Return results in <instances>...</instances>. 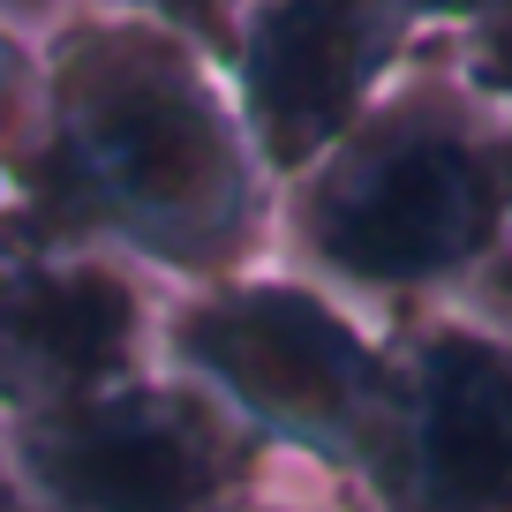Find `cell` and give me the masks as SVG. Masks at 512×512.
Listing matches in <instances>:
<instances>
[{
  "label": "cell",
  "instance_id": "obj_1",
  "mask_svg": "<svg viewBox=\"0 0 512 512\" xmlns=\"http://www.w3.org/2000/svg\"><path fill=\"white\" fill-rule=\"evenodd\" d=\"M31 53L38 106L8 241L106 249L166 294L272 264L279 189L189 8H53Z\"/></svg>",
  "mask_w": 512,
  "mask_h": 512
},
{
  "label": "cell",
  "instance_id": "obj_2",
  "mask_svg": "<svg viewBox=\"0 0 512 512\" xmlns=\"http://www.w3.org/2000/svg\"><path fill=\"white\" fill-rule=\"evenodd\" d=\"M512 234V113L422 46L347 144L279 189L272 264L332 287L377 324L467 302Z\"/></svg>",
  "mask_w": 512,
  "mask_h": 512
},
{
  "label": "cell",
  "instance_id": "obj_3",
  "mask_svg": "<svg viewBox=\"0 0 512 512\" xmlns=\"http://www.w3.org/2000/svg\"><path fill=\"white\" fill-rule=\"evenodd\" d=\"M159 362L204 384L272 460L354 490L392 384V332L317 279L256 264L219 287L166 294Z\"/></svg>",
  "mask_w": 512,
  "mask_h": 512
},
{
  "label": "cell",
  "instance_id": "obj_4",
  "mask_svg": "<svg viewBox=\"0 0 512 512\" xmlns=\"http://www.w3.org/2000/svg\"><path fill=\"white\" fill-rule=\"evenodd\" d=\"M272 467L204 384L166 362L0 430V497L16 512H234Z\"/></svg>",
  "mask_w": 512,
  "mask_h": 512
},
{
  "label": "cell",
  "instance_id": "obj_5",
  "mask_svg": "<svg viewBox=\"0 0 512 512\" xmlns=\"http://www.w3.org/2000/svg\"><path fill=\"white\" fill-rule=\"evenodd\" d=\"M196 38L226 76L256 166L294 189L317 159L347 144L437 31V8L400 0H256V8H189Z\"/></svg>",
  "mask_w": 512,
  "mask_h": 512
},
{
  "label": "cell",
  "instance_id": "obj_6",
  "mask_svg": "<svg viewBox=\"0 0 512 512\" xmlns=\"http://www.w3.org/2000/svg\"><path fill=\"white\" fill-rule=\"evenodd\" d=\"M392 384L354 475L362 512H512V332L467 302L392 317Z\"/></svg>",
  "mask_w": 512,
  "mask_h": 512
},
{
  "label": "cell",
  "instance_id": "obj_7",
  "mask_svg": "<svg viewBox=\"0 0 512 512\" xmlns=\"http://www.w3.org/2000/svg\"><path fill=\"white\" fill-rule=\"evenodd\" d=\"M166 287L106 249L0 241V430L159 362Z\"/></svg>",
  "mask_w": 512,
  "mask_h": 512
},
{
  "label": "cell",
  "instance_id": "obj_8",
  "mask_svg": "<svg viewBox=\"0 0 512 512\" xmlns=\"http://www.w3.org/2000/svg\"><path fill=\"white\" fill-rule=\"evenodd\" d=\"M437 46L467 91L512 113V0L505 8H437Z\"/></svg>",
  "mask_w": 512,
  "mask_h": 512
},
{
  "label": "cell",
  "instance_id": "obj_9",
  "mask_svg": "<svg viewBox=\"0 0 512 512\" xmlns=\"http://www.w3.org/2000/svg\"><path fill=\"white\" fill-rule=\"evenodd\" d=\"M234 512H362V505H354V490H339V482H324V475H309V467L279 460Z\"/></svg>",
  "mask_w": 512,
  "mask_h": 512
},
{
  "label": "cell",
  "instance_id": "obj_10",
  "mask_svg": "<svg viewBox=\"0 0 512 512\" xmlns=\"http://www.w3.org/2000/svg\"><path fill=\"white\" fill-rule=\"evenodd\" d=\"M8 211H16V159H0V241H8Z\"/></svg>",
  "mask_w": 512,
  "mask_h": 512
},
{
  "label": "cell",
  "instance_id": "obj_11",
  "mask_svg": "<svg viewBox=\"0 0 512 512\" xmlns=\"http://www.w3.org/2000/svg\"><path fill=\"white\" fill-rule=\"evenodd\" d=\"M0 512H16V505H8V497H0Z\"/></svg>",
  "mask_w": 512,
  "mask_h": 512
}]
</instances>
